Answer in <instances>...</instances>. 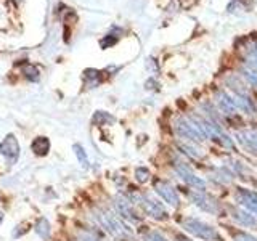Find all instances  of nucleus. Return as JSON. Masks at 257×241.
Wrapping results in <instances>:
<instances>
[{
    "label": "nucleus",
    "mask_w": 257,
    "mask_h": 241,
    "mask_svg": "<svg viewBox=\"0 0 257 241\" xmlns=\"http://www.w3.org/2000/svg\"><path fill=\"white\" fill-rule=\"evenodd\" d=\"M117 42V37L116 36H112V34H109V36H106L103 40H101V47L103 48H108V47H111V45H114Z\"/></svg>",
    "instance_id": "29"
},
{
    "label": "nucleus",
    "mask_w": 257,
    "mask_h": 241,
    "mask_svg": "<svg viewBox=\"0 0 257 241\" xmlns=\"http://www.w3.org/2000/svg\"><path fill=\"white\" fill-rule=\"evenodd\" d=\"M172 238H174V241H193L191 238H188V236L182 235V233H174Z\"/></svg>",
    "instance_id": "31"
},
{
    "label": "nucleus",
    "mask_w": 257,
    "mask_h": 241,
    "mask_svg": "<svg viewBox=\"0 0 257 241\" xmlns=\"http://www.w3.org/2000/svg\"><path fill=\"white\" fill-rule=\"evenodd\" d=\"M23 71H24V76L29 80H32V82L39 79V69L36 66H32V64H26V66L23 68Z\"/></svg>",
    "instance_id": "25"
},
{
    "label": "nucleus",
    "mask_w": 257,
    "mask_h": 241,
    "mask_svg": "<svg viewBox=\"0 0 257 241\" xmlns=\"http://www.w3.org/2000/svg\"><path fill=\"white\" fill-rule=\"evenodd\" d=\"M112 120H114V117L109 116V114H106V112H101V111H98V112H96V114L93 116V123H95V124L112 123Z\"/></svg>",
    "instance_id": "27"
},
{
    "label": "nucleus",
    "mask_w": 257,
    "mask_h": 241,
    "mask_svg": "<svg viewBox=\"0 0 257 241\" xmlns=\"http://www.w3.org/2000/svg\"><path fill=\"white\" fill-rule=\"evenodd\" d=\"M36 231H37L42 238H47L48 235H50V225H48V222H47L45 219L39 220V222H37V228H36Z\"/></svg>",
    "instance_id": "24"
},
{
    "label": "nucleus",
    "mask_w": 257,
    "mask_h": 241,
    "mask_svg": "<svg viewBox=\"0 0 257 241\" xmlns=\"http://www.w3.org/2000/svg\"><path fill=\"white\" fill-rule=\"evenodd\" d=\"M134 174H135V180L139 182V183H147V182L150 180V177H151L150 169H148V167H145V166L135 167Z\"/></svg>",
    "instance_id": "21"
},
{
    "label": "nucleus",
    "mask_w": 257,
    "mask_h": 241,
    "mask_svg": "<svg viewBox=\"0 0 257 241\" xmlns=\"http://www.w3.org/2000/svg\"><path fill=\"white\" fill-rule=\"evenodd\" d=\"M80 241H103V239L93 235V233H84V235L80 236Z\"/></svg>",
    "instance_id": "30"
},
{
    "label": "nucleus",
    "mask_w": 257,
    "mask_h": 241,
    "mask_svg": "<svg viewBox=\"0 0 257 241\" xmlns=\"http://www.w3.org/2000/svg\"><path fill=\"white\" fill-rule=\"evenodd\" d=\"M233 198H235L239 207L246 209L247 212H251L252 215L257 217V191L238 187L233 191Z\"/></svg>",
    "instance_id": "9"
},
{
    "label": "nucleus",
    "mask_w": 257,
    "mask_h": 241,
    "mask_svg": "<svg viewBox=\"0 0 257 241\" xmlns=\"http://www.w3.org/2000/svg\"><path fill=\"white\" fill-rule=\"evenodd\" d=\"M209 179L219 185H230L235 182V174L228 166H212L209 167Z\"/></svg>",
    "instance_id": "13"
},
{
    "label": "nucleus",
    "mask_w": 257,
    "mask_h": 241,
    "mask_svg": "<svg viewBox=\"0 0 257 241\" xmlns=\"http://www.w3.org/2000/svg\"><path fill=\"white\" fill-rule=\"evenodd\" d=\"M225 82H227V85L231 88L233 95H239V96H249L246 85L243 84V80H241L238 76H235V74L227 76V79H225Z\"/></svg>",
    "instance_id": "17"
},
{
    "label": "nucleus",
    "mask_w": 257,
    "mask_h": 241,
    "mask_svg": "<svg viewBox=\"0 0 257 241\" xmlns=\"http://www.w3.org/2000/svg\"><path fill=\"white\" fill-rule=\"evenodd\" d=\"M228 212L231 215V219L235 220L238 225L244 227L247 230H257V217L252 215L251 212H247L246 209L239 206H228Z\"/></svg>",
    "instance_id": "11"
},
{
    "label": "nucleus",
    "mask_w": 257,
    "mask_h": 241,
    "mask_svg": "<svg viewBox=\"0 0 257 241\" xmlns=\"http://www.w3.org/2000/svg\"><path fill=\"white\" fill-rule=\"evenodd\" d=\"M215 103L217 106H219V111L222 112L223 116H236V111H238V106L233 101V96L228 95L227 92L223 90H217L215 92Z\"/></svg>",
    "instance_id": "12"
},
{
    "label": "nucleus",
    "mask_w": 257,
    "mask_h": 241,
    "mask_svg": "<svg viewBox=\"0 0 257 241\" xmlns=\"http://www.w3.org/2000/svg\"><path fill=\"white\" fill-rule=\"evenodd\" d=\"M227 231L230 233V236L233 241H257V238L254 235H251L249 231L244 230H238V228H227Z\"/></svg>",
    "instance_id": "19"
},
{
    "label": "nucleus",
    "mask_w": 257,
    "mask_h": 241,
    "mask_svg": "<svg viewBox=\"0 0 257 241\" xmlns=\"http://www.w3.org/2000/svg\"><path fill=\"white\" fill-rule=\"evenodd\" d=\"M74 151H76V156L79 159V163L84 167H88V158H87V153L84 151V148L80 147V145H74Z\"/></svg>",
    "instance_id": "26"
},
{
    "label": "nucleus",
    "mask_w": 257,
    "mask_h": 241,
    "mask_svg": "<svg viewBox=\"0 0 257 241\" xmlns=\"http://www.w3.org/2000/svg\"><path fill=\"white\" fill-rule=\"evenodd\" d=\"M85 79H90V87H95L100 84V72L95 69H87L85 71Z\"/></svg>",
    "instance_id": "28"
},
{
    "label": "nucleus",
    "mask_w": 257,
    "mask_h": 241,
    "mask_svg": "<svg viewBox=\"0 0 257 241\" xmlns=\"http://www.w3.org/2000/svg\"><path fill=\"white\" fill-rule=\"evenodd\" d=\"M96 219H98L100 225L106 230L111 236H114L119 241H131L132 239V231L128 230L127 225L120 220V217L111 211H96Z\"/></svg>",
    "instance_id": "3"
},
{
    "label": "nucleus",
    "mask_w": 257,
    "mask_h": 241,
    "mask_svg": "<svg viewBox=\"0 0 257 241\" xmlns=\"http://www.w3.org/2000/svg\"><path fill=\"white\" fill-rule=\"evenodd\" d=\"M0 155L5 156L8 161H16L20 155V147H18V142H16L15 135H7L5 139L0 143Z\"/></svg>",
    "instance_id": "15"
},
{
    "label": "nucleus",
    "mask_w": 257,
    "mask_h": 241,
    "mask_svg": "<svg viewBox=\"0 0 257 241\" xmlns=\"http://www.w3.org/2000/svg\"><path fill=\"white\" fill-rule=\"evenodd\" d=\"M177 145H179V148H180V151L183 153V155L190 156L191 159L201 161L206 156V153L201 150L199 147H196L195 142H190V140L188 142H177Z\"/></svg>",
    "instance_id": "16"
},
{
    "label": "nucleus",
    "mask_w": 257,
    "mask_h": 241,
    "mask_svg": "<svg viewBox=\"0 0 257 241\" xmlns=\"http://www.w3.org/2000/svg\"><path fill=\"white\" fill-rule=\"evenodd\" d=\"M48 150H50V142H48L47 137H37V139L32 142V151L36 155H47Z\"/></svg>",
    "instance_id": "18"
},
{
    "label": "nucleus",
    "mask_w": 257,
    "mask_h": 241,
    "mask_svg": "<svg viewBox=\"0 0 257 241\" xmlns=\"http://www.w3.org/2000/svg\"><path fill=\"white\" fill-rule=\"evenodd\" d=\"M153 188H155V193L161 198L166 201V204H169L174 209H179L180 204H182V198L179 195V191L175 190V187H172L171 183L166 182V180H155L153 183Z\"/></svg>",
    "instance_id": "8"
},
{
    "label": "nucleus",
    "mask_w": 257,
    "mask_h": 241,
    "mask_svg": "<svg viewBox=\"0 0 257 241\" xmlns=\"http://www.w3.org/2000/svg\"><path fill=\"white\" fill-rule=\"evenodd\" d=\"M230 167V171L235 174V177H239V179H243V180H249V182H252L254 180V172H252V169L249 167L244 161H241L238 158H230L228 159V164Z\"/></svg>",
    "instance_id": "14"
},
{
    "label": "nucleus",
    "mask_w": 257,
    "mask_h": 241,
    "mask_svg": "<svg viewBox=\"0 0 257 241\" xmlns=\"http://www.w3.org/2000/svg\"><path fill=\"white\" fill-rule=\"evenodd\" d=\"M187 198L190 199L191 204L199 207L203 212H207L211 215H220L223 212V206L220 201L207 191L190 188V190H187Z\"/></svg>",
    "instance_id": "5"
},
{
    "label": "nucleus",
    "mask_w": 257,
    "mask_h": 241,
    "mask_svg": "<svg viewBox=\"0 0 257 241\" xmlns=\"http://www.w3.org/2000/svg\"><path fill=\"white\" fill-rule=\"evenodd\" d=\"M171 166L174 169V172L177 174V177H179V179L185 185H187V187H190L193 190H203V191L207 190V183L203 179H201V177L196 175V172L193 171V167L183 158L174 156Z\"/></svg>",
    "instance_id": "4"
},
{
    "label": "nucleus",
    "mask_w": 257,
    "mask_h": 241,
    "mask_svg": "<svg viewBox=\"0 0 257 241\" xmlns=\"http://www.w3.org/2000/svg\"><path fill=\"white\" fill-rule=\"evenodd\" d=\"M180 227L183 231H187L188 235L195 236L198 239L203 241H223L222 233L217 230L215 227H212L211 223H207L204 220L198 219V217H183L180 219Z\"/></svg>",
    "instance_id": "1"
},
{
    "label": "nucleus",
    "mask_w": 257,
    "mask_h": 241,
    "mask_svg": "<svg viewBox=\"0 0 257 241\" xmlns=\"http://www.w3.org/2000/svg\"><path fill=\"white\" fill-rule=\"evenodd\" d=\"M131 199L135 203L137 207L142 209L143 214H147L151 219H155L158 222H166L169 220V212L167 209L164 207V204L158 201L153 195L145 191H137L131 196Z\"/></svg>",
    "instance_id": "2"
},
{
    "label": "nucleus",
    "mask_w": 257,
    "mask_h": 241,
    "mask_svg": "<svg viewBox=\"0 0 257 241\" xmlns=\"http://www.w3.org/2000/svg\"><path fill=\"white\" fill-rule=\"evenodd\" d=\"M241 72H243V77L247 80V84L257 88V71L251 68H244Z\"/></svg>",
    "instance_id": "23"
},
{
    "label": "nucleus",
    "mask_w": 257,
    "mask_h": 241,
    "mask_svg": "<svg viewBox=\"0 0 257 241\" xmlns=\"http://www.w3.org/2000/svg\"><path fill=\"white\" fill-rule=\"evenodd\" d=\"M142 241H169L163 233L155 228H147L142 231Z\"/></svg>",
    "instance_id": "20"
},
{
    "label": "nucleus",
    "mask_w": 257,
    "mask_h": 241,
    "mask_svg": "<svg viewBox=\"0 0 257 241\" xmlns=\"http://www.w3.org/2000/svg\"><path fill=\"white\" fill-rule=\"evenodd\" d=\"M174 129H175V132L179 134L182 139H187L190 142H203L204 140V135L203 132L199 131V127L193 123V119L191 117H179L175 120V124H174Z\"/></svg>",
    "instance_id": "7"
},
{
    "label": "nucleus",
    "mask_w": 257,
    "mask_h": 241,
    "mask_svg": "<svg viewBox=\"0 0 257 241\" xmlns=\"http://www.w3.org/2000/svg\"><path fill=\"white\" fill-rule=\"evenodd\" d=\"M246 63L249 64V66L257 69V42H254L251 47H249L247 55H246Z\"/></svg>",
    "instance_id": "22"
},
{
    "label": "nucleus",
    "mask_w": 257,
    "mask_h": 241,
    "mask_svg": "<svg viewBox=\"0 0 257 241\" xmlns=\"http://www.w3.org/2000/svg\"><path fill=\"white\" fill-rule=\"evenodd\" d=\"M235 137H236V142L247 153H251V155L257 156V126L246 127V129H241V131H236Z\"/></svg>",
    "instance_id": "10"
},
{
    "label": "nucleus",
    "mask_w": 257,
    "mask_h": 241,
    "mask_svg": "<svg viewBox=\"0 0 257 241\" xmlns=\"http://www.w3.org/2000/svg\"><path fill=\"white\" fill-rule=\"evenodd\" d=\"M114 207H116V212L131 223H140L143 219L139 212V207L135 206L131 196L124 195V193H119V195L114 196Z\"/></svg>",
    "instance_id": "6"
}]
</instances>
